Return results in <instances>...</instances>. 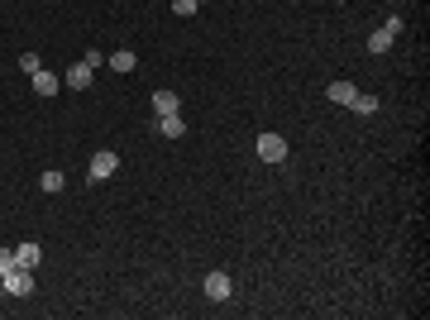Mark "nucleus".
Listing matches in <instances>:
<instances>
[{
  "label": "nucleus",
  "mask_w": 430,
  "mask_h": 320,
  "mask_svg": "<svg viewBox=\"0 0 430 320\" xmlns=\"http://www.w3.org/2000/svg\"><path fill=\"white\" fill-rule=\"evenodd\" d=\"M162 134H167V139H182V134H187V120H182V115H162Z\"/></svg>",
  "instance_id": "obj_13"
},
{
  "label": "nucleus",
  "mask_w": 430,
  "mask_h": 320,
  "mask_svg": "<svg viewBox=\"0 0 430 320\" xmlns=\"http://www.w3.org/2000/svg\"><path fill=\"white\" fill-rule=\"evenodd\" d=\"M392 43H397V34H392V29H377L373 39H368V53H377V57H382L387 48H392Z\"/></svg>",
  "instance_id": "obj_11"
},
{
  "label": "nucleus",
  "mask_w": 430,
  "mask_h": 320,
  "mask_svg": "<svg viewBox=\"0 0 430 320\" xmlns=\"http://www.w3.org/2000/svg\"><path fill=\"white\" fill-rule=\"evenodd\" d=\"M91 81H96V72H91L86 62H72V67L62 72V86H72V91H86Z\"/></svg>",
  "instance_id": "obj_4"
},
{
  "label": "nucleus",
  "mask_w": 430,
  "mask_h": 320,
  "mask_svg": "<svg viewBox=\"0 0 430 320\" xmlns=\"http://www.w3.org/2000/svg\"><path fill=\"white\" fill-rule=\"evenodd\" d=\"M258 158L263 162H282L287 158V139H282V134H258Z\"/></svg>",
  "instance_id": "obj_3"
},
{
  "label": "nucleus",
  "mask_w": 430,
  "mask_h": 320,
  "mask_svg": "<svg viewBox=\"0 0 430 320\" xmlns=\"http://www.w3.org/2000/svg\"><path fill=\"white\" fill-rule=\"evenodd\" d=\"M325 96H330L335 106H345V110H349V101H354V96H359V91H354V81L345 77V81H330V91H325Z\"/></svg>",
  "instance_id": "obj_6"
},
{
  "label": "nucleus",
  "mask_w": 430,
  "mask_h": 320,
  "mask_svg": "<svg viewBox=\"0 0 430 320\" xmlns=\"http://www.w3.org/2000/svg\"><path fill=\"white\" fill-rule=\"evenodd\" d=\"M57 86H62V77H53V72H43V67L34 72V91H39V96H57Z\"/></svg>",
  "instance_id": "obj_7"
},
{
  "label": "nucleus",
  "mask_w": 430,
  "mask_h": 320,
  "mask_svg": "<svg viewBox=\"0 0 430 320\" xmlns=\"http://www.w3.org/2000/svg\"><path fill=\"white\" fill-rule=\"evenodd\" d=\"M106 62H110V67H115V72H134V67H139V57L130 53V48H115V53H110Z\"/></svg>",
  "instance_id": "obj_8"
},
{
  "label": "nucleus",
  "mask_w": 430,
  "mask_h": 320,
  "mask_svg": "<svg viewBox=\"0 0 430 320\" xmlns=\"http://www.w3.org/2000/svg\"><path fill=\"white\" fill-rule=\"evenodd\" d=\"M39 187H43V191H62V187H67V177H62V172H43Z\"/></svg>",
  "instance_id": "obj_14"
},
{
  "label": "nucleus",
  "mask_w": 430,
  "mask_h": 320,
  "mask_svg": "<svg viewBox=\"0 0 430 320\" xmlns=\"http://www.w3.org/2000/svg\"><path fill=\"white\" fill-rule=\"evenodd\" d=\"M39 258H43L39 244H20V249H15V263H20V267H39Z\"/></svg>",
  "instance_id": "obj_9"
},
{
  "label": "nucleus",
  "mask_w": 430,
  "mask_h": 320,
  "mask_svg": "<svg viewBox=\"0 0 430 320\" xmlns=\"http://www.w3.org/2000/svg\"><path fill=\"white\" fill-rule=\"evenodd\" d=\"M10 267H15V249H0V277H5Z\"/></svg>",
  "instance_id": "obj_17"
},
{
  "label": "nucleus",
  "mask_w": 430,
  "mask_h": 320,
  "mask_svg": "<svg viewBox=\"0 0 430 320\" xmlns=\"http://www.w3.org/2000/svg\"><path fill=\"white\" fill-rule=\"evenodd\" d=\"M177 106H182L177 91H153V110H158V115H177Z\"/></svg>",
  "instance_id": "obj_10"
},
{
  "label": "nucleus",
  "mask_w": 430,
  "mask_h": 320,
  "mask_svg": "<svg viewBox=\"0 0 430 320\" xmlns=\"http://www.w3.org/2000/svg\"><path fill=\"white\" fill-rule=\"evenodd\" d=\"M196 10H201L196 0H172V15H196Z\"/></svg>",
  "instance_id": "obj_16"
},
{
  "label": "nucleus",
  "mask_w": 430,
  "mask_h": 320,
  "mask_svg": "<svg viewBox=\"0 0 430 320\" xmlns=\"http://www.w3.org/2000/svg\"><path fill=\"white\" fill-rule=\"evenodd\" d=\"M230 292H235L230 272H211V277H206V296H211V301H225Z\"/></svg>",
  "instance_id": "obj_5"
},
{
  "label": "nucleus",
  "mask_w": 430,
  "mask_h": 320,
  "mask_svg": "<svg viewBox=\"0 0 430 320\" xmlns=\"http://www.w3.org/2000/svg\"><path fill=\"white\" fill-rule=\"evenodd\" d=\"M349 110H354V115H373V110H377V96H368V91H359V96L349 101Z\"/></svg>",
  "instance_id": "obj_12"
},
{
  "label": "nucleus",
  "mask_w": 430,
  "mask_h": 320,
  "mask_svg": "<svg viewBox=\"0 0 430 320\" xmlns=\"http://www.w3.org/2000/svg\"><path fill=\"white\" fill-rule=\"evenodd\" d=\"M115 172H120V153H110V148L91 153V167H86L91 182H106V177H115Z\"/></svg>",
  "instance_id": "obj_2"
},
{
  "label": "nucleus",
  "mask_w": 430,
  "mask_h": 320,
  "mask_svg": "<svg viewBox=\"0 0 430 320\" xmlns=\"http://www.w3.org/2000/svg\"><path fill=\"white\" fill-rule=\"evenodd\" d=\"M0 287H5L10 296H29V292H34V267H20V263H15L5 277H0Z\"/></svg>",
  "instance_id": "obj_1"
},
{
  "label": "nucleus",
  "mask_w": 430,
  "mask_h": 320,
  "mask_svg": "<svg viewBox=\"0 0 430 320\" xmlns=\"http://www.w3.org/2000/svg\"><path fill=\"white\" fill-rule=\"evenodd\" d=\"M20 67H25L29 77H34V72H39V67H43V62H39V53H20Z\"/></svg>",
  "instance_id": "obj_15"
}]
</instances>
